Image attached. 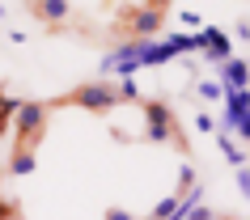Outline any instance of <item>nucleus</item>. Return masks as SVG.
Here are the masks:
<instances>
[{"mask_svg": "<svg viewBox=\"0 0 250 220\" xmlns=\"http://www.w3.org/2000/svg\"><path fill=\"white\" fill-rule=\"evenodd\" d=\"M145 136L153 144H174V148H187V140L178 136V123H174V110L166 102H145Z\"/></svg>", "mask_w": 250, "mask_h": 220, "instance_id": "obj_1", "label": "nucleus"}, {"mask_svg": "<svg viewBox=\"0 0 250 220\" xmlns=\"http://www.w3.org/2000/svg\"><path fill=\"white\" fill-rule=\"evenodd\" d=\"M68 102L81 106V110H93V115H110L119 106V93L110 85H102V80H85V85H77V89L68 93Z\"/></svg>", "mask_w": 250, "mask_h": 220, "instance_id": "obj_2", "label": "nucleus"}, {"mask_svg": "<svg viewBox=\"0 0 250 220\" xmlns=\"http://www.w3.org/2000/svg\"><path fill=\"white\" fill-rule=\"evenodd\" d=\"M47 115H51V106H47V102H21V106H17V115H13L17 140L34 148V140L47 131Z\"/></svg>", "mask_w": 250, "mask_h": 220, "instance_id": "obj_3", "label": "nucleus"}, {"mask_svg": "<svg viewBox=\"0 0 250 220\" xmlns=\"http://www.w3.org/2000/svg\"><path fill=\"white\" fill-rule=\"evenodd\" d=\"M123 30H127L132 39H157L161 30H166V13H157V9L140 4V9H132V13L123 17Z\"/></svg>", "mask_w": 250, "mask_h": 220, "instance_id": "obj_4", "label": "nucleus"}, {"mask_svg": "<svg viewBox=\"0 0 250 220\" xmlns=\"http://www.w3.org/2000/svg\"><path fill=\"white\" fill-rule=\"evenodd\" d=\"M140 42H145V39H127L119 51H110V55L102 60V72H119V77L127 80L136 68H140Z\"/></svg>", "mask_w": 250, "mask_h": 220, "instance_id": "obj_5", "label": "nucleus"}, {"mask_svg": "<svg viewBox=\"0 0 250 220\" xmlns=\"http://www.w3.org/2000/svg\"><path fill=\"white\" fill-rule=\"evenodd\" d=\"M34 17L47 26H64L72 17V0H34Z\"/></svg>", "mask_w": 250, "mask_h": 220, "instance_id": "obj_6", "label": "nucleus"}, {"mask_svg": "<svg viewBox=\"0 0 250 220\" xmlns=\"http://www.w3.org/2000/svg\"><path fill=\"white\" fill-rule=\"evenodd\" d=\"M246 85H250V64L246 60L221 64V89H246Z\"/></svg>", "mask_w": 250, "mask_h": 220, "instance_id": "obj_7", "label": "nucleus"}, {"mask_svg": "<svg viewBox=\"0 0 250 220\" xmlns=\"http://www.w3.org/2000/svg\"><path fill=\"white\" fill-rule=\"evenodd\" d=\"M216 148H221V157H225V161H229V165H237V169L246 165V153H242V148H237V144L229 140L225 131H221V136H216Z\"/></svg>", "mask_w": 250, "mask_h": 220, "instance_id": "obj_8", "label": "nucleus"}, {"mask_svg": "<svg viewBox=\"0 0 250 220\" xmlns=\"http://www.w3.org/2000/svg\"><path fill=\"white\" fill-rule=\"evenodd\" d=\"M30 169H34V148H30V144H21V148H17V157L9 161V174H30Z\"/></svg>", "mask_w": 250, "mask_h": 220, "instance_id": "obj_9", "label": "nucleus"}, {"mask_svg": "<svg viewBox=\"0 0 250 220\" xmlns=\"http://www.w3.org/2000/svg\"><path fill=\"white\" fill-rule=\"evenodd\" d=\"M115 93H119V102H136V98H140V89H136V80H132V77L123 80V85H119Z\"/></svg>", "mask_w": 250, "mask_h": 220, "instance_id": "obj_10", "label": "nucleus"}, {"mask_svg": "<svg viewBox=\"0 0 250 220\" xmlns=\"http://www.w3.org/2000/svg\"><path fill=\"white\" fill-rule=\"evenodd\" d=\"M178 186H183V191H191V186H195V169H191V165L178 169Z\"/></svg>", "mask_w": 250, "mask_h": 220, "instance_id": "obj_11", "label": "nucleus"}, {"mask_svg": "<svg viewBox=\"0 0 250 220\" xmlns=\"http://www.w3.org/2000/svg\"><path fill=\"white\" fill-rule=\"evenodd\" d=\"M199 93H204V98H212V102H216V98H221V85H216V80H204V85H199Z\"/></svg>", "mask_w": 250, "mask_h": 220, "instance_id": "obj_12", "label": "nucleus"}, {"mask_svg": "<svg viewBox=\"0 0 250 220\" xmlns=\"http://www.w3.org/2000/svg\"><path fill=\"white\" fill-rule=\"evenodd\" d=\"M187 220H216V212H212V207H191V216H187Z\"/></svg>", "mask_w": 250, "mask_h": 220, "instance_id": "obj_13", "label": "nucleus"}, {"mask_svg": "<svg viewBox=\"0 0 250 220\" xmlns=\"http://www.w3.org/2000/svg\"><path fill=\"white\" fill-rule=\"evenodd\" d=\"M102 220H136V216H132V212H123V207H106Z\"/></svg>", "mask_w": 250, "mask_h": 220, "instance_id": "obj_14", "label": "nucleus"}, {"mask_svg": "<svg viewBox=\"0 0 250 220\" xmlns=\"http://www.w3.org/2000/svg\"><path fill=\"white\" fill-rule=\"evenodd\" d=\"M237 186H242V191H246V199H250V165L237 169Z\"/></svg>", "mask_w": 250, "mask_h": 220, "instance_id": "obj_15", "label": "nucleus"}, {"mask_svg": "<svg viewBox=\"0 0 250 220\" xmlns=\"http://www.w3.org/2000/svg\"><path fill=\"white\" fill-rule=\"evenodd\" d=\"M0 220H17V207L9 199H0Z\"/></svg>", "mask_w": 250, "mask_h": 220, "instance_id": "obj_16", "label": "nucleus"}, {"mask_svg": "<svg viewBox=\"0 0 250 220\" xmlns=\"http://www.w3.org/2000/svg\"><path fill=\"white\" fill-rule=\"evenodd\" d=\"M148 9H157V13H166V9H170V0H145Z\"/></svg>", "mask_w": 250, "mask_h": 220, "instance_id": "obj_17", "label": "nucleus"}, {"mask_svg": "<svg viewBox=\"0 0 250 220\" xmlns=\"http://www.w3.org/2000/svg\"><path fill=\"white\" fill-rule=\"evenodd\" d=\"M4 131H9V123H4V119H0V144H4Z\"/></svg>", "mask_w": 250, "mask_h": 220, "instance_id": "obj_18", "label": "nucleus"}, {"mask_svg": "<svg viewBox=\"0 0 250 220\" xmlns=\"http://www.w3.org/2000/svg\"><path fill=\"white\" fill-rule=\"evenodd\" d=\"M0 17H4V4H0Z\"/></svg>", "mask_w": 250, "mask_h": 220, "instance_id": "obj_19", "label": "nucleus"}, {"mask_svg": "<svg viewBox=\"0 0 250 220\" xmlns=\"http://www.w3.org/2000/svg\"><path fill=\"white\" fill-rule=\"evenodd\" d=\"M216 220H221V216H216Z\"/></svg>", "mask_w": 250, "mask_h": 220, "instance_id": "obj_20", "label": "nucleus"}]
</instances>
